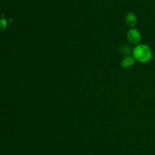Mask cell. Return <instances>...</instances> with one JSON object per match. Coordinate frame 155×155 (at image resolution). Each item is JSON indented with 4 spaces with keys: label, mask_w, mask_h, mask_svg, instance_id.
Returning <instances> with one entry per match:
<instances>
[{
    "label": "cell",
    "mask_w": 155,
    "mask_h": 155,
    "mask_svg": "<svg viewBox=\"0 0 155 155\" xmlns=\"http://www.w3.org/2000/svg\"><path fill=\"white\" fill-rule=\"evenodd\" d=\"M127 36L128 41H130L131 43L136 44V45L140 43L141 39H142L140 32L136 28H131L130 30H129L127 32Z\"/></svg>",
    "instance_id": "2"
},
{
    "label": "cell",
    "mask_w": 155,
    "mask_h": 155,
    "mask_svg": "<svg viewBox=\"0 0 155 155\" xmlns=\"http://www.w3.org/2000/svg\"><path fill=\"white\" fill-rule=\"evenodd\" d=\"M135 62H136V59L134 58V56L129 55L123 59V60L121 61L120 65L123 68H130L134 65Z\"/></svg>",
    "instance_id": "3"
},
{
    "label": "cell",
    "mask_w": 155,
    "mask_h": 155,
    "mask_svg": "<svg viewBox=\"0 0 155 155\" xmlns=\"http://www.w3.org/2000/svg\"><path fill=\"white\" fill-rule=\"evenodd\" d=\"M133 56L138 62L146 63L151 59L152 51L151 48L145 44H138L133 50Z\"/></svg>",
    "instance_id": "1"
},
{
    "label": "cell",
    "mask_w": 155,
    "mask_h": 155,
    "mask_svg": "<svg viewBox=\"0 0 155 155\" xmlns=\"http://www.w3.org/2000/svg\"><path fill=\"white\" fill-rule=\"evenodd\" d=\"M7 27V21L4 18H1L0 19V30H5Z\"/></svg>",
    "instance_id": "6"
},
{
    "label": "cell",
    "mask_w": 155,
    "mask_h": 155,
    "mask_svg": "<svg viewBox=\"0 0 155 155\" xmlns=\"http://www.w3.org/2000/svg\"><path fill=\"white\" fill-rule=\"evenodd\" d=\"M126 23H127L129 27L133 28L136 25V23H137V17H136V15L133 12H129L127 15V17H126Z\"/></svg>",
    "instance_id": "4"
},
{
    "label": "cell",
    "mask_w": 155,
    "mask_h": 155,
    "mask_svg": "<svg viewBox=\"0 0 155 155\" xmlns=\"http://www.w3.org/2000/svg\"><path fill=\"white\" fill-rule=\"evenodd\" d=\"M121 49H122V53H124V54L127 55V56H129L132 52L131 48H130L129 46H124Z\"/></svg>",
    "instance_id": "5"
}]
</instances>
